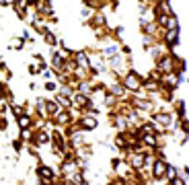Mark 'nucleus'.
<instances>
[{
  "mask_svg": "<svg viewBox=\"0 0 189 185\" xmlns=\"http://www.w3.org/2000/svg\"><path fill=\"white\" fill-rule=\"evenodd\" d=\"M177 33H179L177 29L167 31V41H169V43H177V39H179V35H177Z\"/></svg>",
  "mask_w": 189,
  "mask_h": 185,
  "instance_id": "obj_4",
  "label": "nucleus"
},
{
  "mask_svg": "<svg viewBox=\"0 0 189 185\" xmlns=\"http://www.w3.org/2000/svg\"><path fill=\"white\" fill-rule=\"evenodd\" d=\"M0 97H2V92H0Z\"/></svg>",
  "mask_w": 189,
  "mask_h": 185,
  "instance_id": "obj_18",
  "label": "nucleus"
},
{
  "mask_svg": "<svg viewBox=\"0 0 189 185\" xmlns=\"http://www.w3.org/2000/svg\"><path fill=\"white\" fill-rule=\"evenodd\" d=\"M39 175L45 177V179H52V177H54V171H52V169H47V167H41V169H39Z\"/></svg>",
  "mask_w": 189,
  "mask_h": 185,
  "instance_id": "obj_5",
  "label": "nucleus"
},
{
  "mask_svg": "<svg viewBox=\"0 0 189 185\" xmlns=\"http://www.w3.org/2000/svg\"><path fill=\"white\" fill-rule=\"evenodd\" d=\"M76 60H78V64L88 66V60H86V56H84V54H78V56H76Z\"/></svg>",
  "mask_w": 189,
  "mask_h": 185,
  "instance_id": "obj_8",
  "label": "nucleus"
},
{
  "mask_svg": "<svg viewBox=\"0 0 189 185\" xmlns=\"http://www.w3.org/2000/svg\"><path fill=\"white\" fill-rule=\"evenodd\" d=\"M164 171H167V165L162 163V160H158V163H154V177H162Z\"/></svg>",
  "mask_w": 189,
  "mask_h": 185,
  "instance_id": "obj_2",
  "label": "nucleus"
},
{
  "mask_svg": "<svg viewBox=\"0 0 189 185\" xmlns=\"http://www.w3.org/2000/svg\"><path fill=\"white\" fill-rule=\"evenodd\" d=\"M94 126H97V121H94L92 117H86V119L82 121V128H86V130H92Z\"/></svg>",
  "mask_w": 189,
  "mask_h": 185,
  "instance_id": "obj_6",
  "label": "nucleus"
},
{
  "mask_svg": "<svg viewBox=\"0 0 189 185\" xmlns=\"http://www.w3.org/2000/svg\"><path fill=\"white\" fill-rule=\"evenodd\" d=\"M140 163H142V156H136L134 158V167H140Z\"/></svg>",
  "mask_w": 189,
  "mask_h": 185,
  "instance_id": "obj_11",
  "label": "nucleus"
},
{
  "mask_svg": "<svg viewBox=\"0 0 189 185\" xmlns=\"http://www.w3.org/2000/svg\"><path fill=\"white\" fill-rule=\"evenodd\" d=\"M45 88H47V90H54V88H56V84H54V82H47V84H45Z\"/></svg>",
  "mask_w": 189,
  "mask_h": 185,
  "instance_id": "obj_14",
  "label": "nucleus"
},
{
  "mask_svg": "<svg viewBox=\"0 0 189 185\" xmlns=\"http://www.w3.org/2000/svg\"><path fill=\"white\" fill-rule=\"evenodd\" d=\"M19 126H21L23 130L29 128V126H31V117H29V115H23V113H21V115H19Z\"/></svg>",
  "mask_w": 189,
  "mask_h": 185,
  "instance_id": "obj_3",
  "label": "nucleus"
},
{
  "mask_svg": "<svg viewBox=\"0 0 189 185\" xmlns=\"http://www.w3.org/2000/svg\"><path fill=\"white\" fill-rule=\"evenodd\" d=\"M167 169H169V177L173 179V177H175V169H173V167H167Z\"/></svg>",
  "mask_w": 189,
  "mask_h": 185,
  "instance_id": "obj_15",
  "label": "nucleus"
},
{
  "mask_svg": "<svg viewBox=\"0 0 189 185\" xmlns=\"http://www.w3.org/2000/svg\"><path fill=\"white\" fill-rule=\"evenodd\" d=\"M121 90H123L121 86H113V92H117V95H121Z\"/></svg>",
  "mask_w": 189,
  "mask_h": 185,
  "instance_id": "obj_16",
  "label": "nucleus"
},
{
  "mask_svg": "<svg viewBox=\"0 0 189 185\" xmlns=\"http://www.w3.org/2000/svg\"><path fill=\"white\" fill-rule=\"evenodd\" d=\"M37 140H39V142H45V140H47V134H39Z\"/></svg>",
  "mask_w": 189,
  "mask_h": 185,
  "instance_id": "obj_10",
  "label": "nucleus"
},
{
  "mask_svg": "<svg viewBox=\"0 0 189 185\" xmlns=\"http://www.w3.org/2000/svg\"><path fill=\"white\" fill-rule=\"evenodd\" d=\"M54 64H56V68H62V58H56Z\"/></svg>",
  "mask_w": 189,
  "mask_h": 185,
  "instance_id": "obj_12",
  "label": "nucleus"
},
{
  "mask_svg": "<svg viewBox=\"0 0 189 185\" xmlns=\"http://www.w3.org/2000/svg\"><path fill=\"white\" fill-rule=\"evenodd\" d=\"M126 86L132 88V90H138V88H140V82H138V78H136L134 74H128V78H126Z\"/></svg>",
  "mask_w": 189,
  "mask_h": 185,
  "instance_id": "obj_1",
  "label": "nucleus"
},
{
  "mask_svg": "<svg viewBox=\"0 0 189 185\" xmlns=\"http://www.w3.org/2000/svg\"><path fill=\"white\" fill-rule=\"evenodd\" d=\"M144 142H146V144H150V146H156V138H154V136H150V134H146V136H144Z\"/></svg>",
  "mask_w": 189,
  "mask_h": 185,
  "instance_id": "obj_7",
  "label": "nucleus"
},
{
  "mask_svg": "<svg viewBox=\"0 0 189 185\" xmlns=\"http://www.w3.org/2000/svg\"><path fill=\"white\" fill-rule=\"evenodd\" d=\"M47 111L54 113V111H56V103H47Z\"/></svg>",
  "mask_w": 189,
  "mask_h": 185,
  "instance_id": "obj_9",
  "label": "nucleus"
},
{
  "mask_svg": "<svg viewBox=\"0 0 189 185\" xmlns=\"http://www.w3.org/2000/svg\"><path fill=\"white\" fill-rule=\"evenodd\" d=\"M58 99H60V103H62V105H66V107L70 105V101H68V99H64V97H58Z\"/></svg>",
  "mask_w": 189,
  "mask_h": 185,
  "instance_id": "obj_13",
  "label": "nucleus"
},
{
  "mask_svg": "<svg viewBox=\"0 0 189 185\" xmlns=\"http://www.w3.org/2000/svg\"><path fill=\"white\" fill-rule=\"evenodd\" d=\"M12 111H14L17 115H21V113H23V109H21V107H12Z\"/></svg>",
  "mask_w": 189,
  "mask_h": 185,
  "instance_id": "obj_17",
  "label": "nucleus"
}]
</instances>
